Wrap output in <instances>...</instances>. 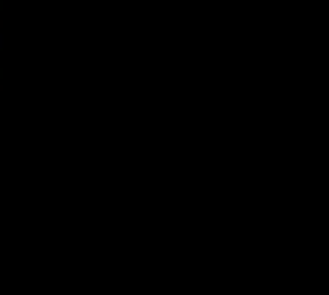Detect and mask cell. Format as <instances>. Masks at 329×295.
I'll return each mask as SVG.
<instances>
[]
</instances>
